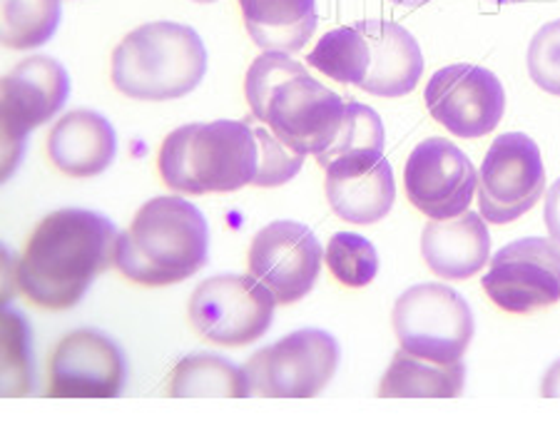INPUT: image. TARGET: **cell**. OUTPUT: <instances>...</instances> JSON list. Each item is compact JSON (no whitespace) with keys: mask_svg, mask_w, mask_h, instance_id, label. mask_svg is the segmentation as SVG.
Here are the masks:
<instances>
[{"mask_svg":"<svg viewBox=\"0 0 560 443\" xmlns=\"http://www.w3.org/2000/svg\"><path fill=\"white\" fill-rule=\"evenodd\" d=\"M117 237V228L105 214L78 207L52 212L25 244L15 265V284L40 310H70L95 277L115 265Z\"/></svg>","mask_w":560,"mask_h":443,"instance_id":"6da1fadb","label":"cell"},{"mask_svg":"<svg viewBox=\"0 0 560 443\" xmlns=\"http://www.w3.org/2000/svg\"><path fill=\"white\" fill-rule=\"evenodd\" d=\"M252 115L302 155H319L337 138L347 103L289 53H261L245 78Z\"/></svg>","mask_w":560,"mask_h":443,"instance_id":"7a4b0ae2","label":"cell"},{"mask_svg":"<svg viewBox=\"0 0 560 443\" xmlns=\"http://www.w3.org/2000/svg\"><path fill=\"white\" fill-rule=\"evenodd\" d=\"M210 257L205 214L183 197L144 202L128 230L117 237L115 267L142 287H170L195 277Z\"/></svg>","mask_w":560,"mask_h":443,"instance_id":"3957f363","label":"cell"},{"mask_svg":"<svg viewBox=\"0 0 560 443\" xmlns=\"http://www.w3.org/2000/svg\"><path fill=\"white\" fill-rule=\"evenodd\" d=\"M158 167L162 183L179 195L237 193L255 185L259 140L249 117L183 125L162 142Z\"/></svg>","mask_w":560,"mask_h":443,"instance_id":"277c9868","label":"cell"},{"mask_svg":"<svg viewBox=\"0 0 560 443\" xmlns=\"http://www.w3.org/2000/svg\"><path fill=\"white\" fill-rule=\"evenodd\" d=\"M207 48L185 23L155 21L125 35L113 53L115 90L132 101H177L202 83Z\"/></svg>","mask_w":560,"mask_h":443,"instance_id":"5b68a950","label":"cell"},{"mask_svg":"<svg viewBox=\"0 0 560 443\" xmlns=\"http://www.w3.org/2000/svg\"><path fill=\"white\" fill-rule=\"evenodd\" d=\"M392 324L401 349L436 364H454L471 347L474 312L454 287L417 284L396 300Z\"/></svg>","mask_w":560,"mask_h":443,"instance_id":"8992f818","label":"cell"},{"mask_svg":"<svg viewBox=\"0 0 560 443\" xmlns=\"http://www.w3.org/2000/svg\"><path fill=\"white\" fill-rule=\"evenodd\" d=\"M339 359L329 331L300 329L249 357V392L261 399H314L337 374Z\"/></svg>","mask_w":560,"mask_h":443,"instance_id":"52a82bcc","label":"cell"},{"mask_svg":"<svg viewBox=\"0 0 560 443\" xmlns=\"http://www.w3.org/2000/svg\"><path fill=\"white\" fill-rule=\"evenodd\" d=\"M277 300L252 275H217L189 296V324L220 347H247L272 327Z\"/></svg>","mask_w":560,"mask_h":443,"instance_id":"ba28073f","label":"cell"},{"mask_svg":"<svg viewBox=\"0 0 560 443\" xmlns=\"http://www.w3.org/2000/svg\"><path fill=\"white\" fill-rule=\"evenodd\" d=\"M70 97V75L56 58L33 56L3 78V179L13 175L25 140L50 123Z\"/></svg>","mask_w":560,"mask_h":443,"instance_id":"9c48e42d","label":"cell"},{"mask_svg":"<svg viewBox=\"0 0 560 443\" xmlns=\"http://www.w3.org/2000/svg\"><path fill=\"white\" fill-rule=\"evenodd\" d=\"M546 193L540 148L523 132H505L486 152L478 175V205L486 222L511 224L530 212Z\"/></svg>","mask_w":560,"mask_h":443,"instance_id":"30bf717a","label":"cell"},{"mask_svg":"<svg viewBox=\"0 0 560 443\" xmlns=\"http://www.w3.org/2000/svg\"><path fill=\"white\" fill-rule=\"evenodd\" d=\"M489 300L509 314H533L560 302V244L526 237L491 257L481 279Z\"/></svg>","mask_w":560,"mask_h":443,"instance_id":"8fae6325","label":"cell"},{"mask_svg":"<svg viewBox=\"0 0 560 443\" xmlns=\"http://www.w3.org/2000/svg\"><path fill=\"white\" fill-rule=\"evenodd\" d=\"M423 101L433 120L464 140L493 132L505 113L501 80L474 62H456L433 72Z\"/></svg>","mask_w":560,"mask_h":443,"instance_id":"7c38bea8","label":"cell"},{"mask_svg":"<svg viewBox=\"0 0 560 443\" xmlns=\"http://www.w3.org/2000/svg\"><path fill=\"white\" fill-rule=\"evenodd\" d=\"M409 202L429 220H451L468 210L478 189V172L451 140L429 138L411 150L404 167Z\"/></svg>","mask_w":560,"mask_h":443,"instance_id":"4fadbf2b","label":"cell"},{"mask_svg":"<svg viewBox=\"0 0 560 443\" xmlns=\"http://www.w3.org/2000/svg\"><path fill=\"white\" fill-rule=\"evenodd\" d=\"M322 242L302 222L267 224L249 247V275L257 277L277 304H294L312 292L322 272Z\"/></svg>","mask_w":560,"mask_h":443,"instance_id":"5bb4252c","label":"cell"},{"mask_svg":"<svg viewBox=\"0 0 560 443\" xmlns=\"http://www.w3.org/2000/svg\"><path fill=\"white\" fill-rule=\"evenodd\" d=\"M128 366L107 334L78 329L58 341L48 364V394L56 399H113L122 392Z\"/></svg>","mask_w":560,"mask_h":443,"instance_id":"9a60e30c","label":"cell"},{"mask_svg":"<svg viewBox=\"0 0 560 443\" xmlns=\"http://www.w3.org/2000/svg\"><path fill=\"white\" fill-rule=\"evenodd\" d=\"M324 172H327V200L341 220L376 224L392 212L396 183L384 152H354L334 160Z\"/></svg>","mask_w":560,"mask_h":443,"instance_id":"2e32d148","label":"cell"},{"mask_svg":"<svg viewBox=\"0 0 560 443\" xmlns=\"http://www.w3.org/2000/svg\"><path fill=\"white\" fill-rule=\"evenodd\" d=\"M369 45V72L361 90L378 97H401L417 90L423 72V53L404 25L382 18L357 23Z\"/></svg>","mask_w":560,"mask_h":443,"instance_id":"e0dca14e","label":"cell"},{"mask_svg":"<svg viewBox=\"0 0 560 443\" xmlns=\"http://www.w3.org/2000/svg\"><path fill=\"white\" fill-rule=\"evenodd\" d=\"M421 257L441 279H471L491 261V234L481 212L431 220L421 234Z\"/></svg>","mask_w":560,"mask_h":443,"instance_id":"ac0fdd59","label":"cell"},{"mask_svg":"<svg viewBox=\"0 0 560 443\" xmlns=\"http://www.w3.org/2000/svg\"><path fill=\"white\" fill-rule=\"evenodd\" d=\"M117 135L105 115L95 110H72L52 125L48 135V158L68 177H97L113 165Z\"/></svg>","mask_w":560,"mask_h":443,"instance_id":"d6986e66","label":"cell"},{"mask_svg":"<svg viewBox=\"0 0 560 443\" xmlns=\"http://www.w3.org/2000/svg\"><path fill=\"white\" fill-rule=\"evenodd\" d=\"M249 38L261 50L300 53L316 31V0H240Z\"/></svg>","mask_w":560,"mask_h":443,"instance_id":"ffe728a7","label":"cell"},{"mask_svg":"<svg viewBox=\"0 0 560 443\" xmlns=\"http://www.w3.org/2000/svg\"><path fill=\"white\" fill-rule=\"evenodd\" d=\"M464 361L436 364L399 349L378 384L382 399H456L464 392Z\"/></svg>","mask_w":560,"mask_h":443,"instance_id":"44dd1931","label":"cell"},{"mask_svg":"<svg viewBox=\"0 0 560 443\" xmlns=\"http://www.w3.org/2000/svg\"><path fill=\"white\" fill-rule=\"evenodd\" d=\"M173 399H247L252 396L245 366L217 354L185 357L170 374Z\"/></svg>","mask_w":560,"mask_h":443,"instance_id":"7402d4cb","label":"cell"},{"mask_svg":"<svg viewBox=\"0 0 560 443\" xmlns=\"http://www.w3.org/2000/svg\"><path fill=\"white\" fill-rule=\"evenodd\" d=\"M306 62L322 75L337 80L341 85H357L366 80L369 72V45L357 25L337 28L322 35L316 48L306 56Z\"/></svg>","mask_w":560,"mask_h":443,"instance_id":"603a6c76","label":"cell"},{"mask_svg":"<svg viewBox=\"0 0 560 443\" xmlns=\"http://www.w3.org/2000/svg\"><path fill=\"white\" fill-rule=\"evenodd\" d=\"M60 0H3V45L33 50L48 43L60 25Z\"/></svg>","mask_w":560,"mask_h":443,"instance_id":"cb8c5ba5","label":"cell"},{"mask_svg":"<svg viewBox=\"0 0 560 443\" xmlns=\"http://www.w3.org/2000/svg\"><path fill=\"white\" fill-rule=\"evenodd\" d=\"M384 144L386 130L378 113L372 110L369 105L347 103V115L337 138L331 140L327 150L316 155V162H319V167L324 170L331 165L334 160L354 155V152H384Z\"/></svg>","mask_w":560,"mask_h":443,"instance_id":"d4e9b609","label":"cell"},{"mask_svg":"<svg viewBox=\"0 0 560 443\" xmlns=\"http://www.w3.org/2000/svg\"><path fill=\"white\" fill-rule=\"evenodd\" d=\"M329 272L345 287H369L378 275L376 247L357 232H337L324 252Z\"/></svg>","mask_w":560,"mask_h":443,"instance_id":"484cf974","label":"cell"},{"mask_svg":"<svg viewBox=\"0 0 560 443\" xmlns=\"http://www.w3.org/2000/svg\"><path fill=\"white\" fill-rule=\"evenodd\" d=\"M33 392L31 334L25 316L13 310L3 312V396H25Z\"/></svg>","mask_w":560,"mask_h":443,"instance_id":"4316f807","label":"cell"},{"mask_svg":"<svg viewBox=\"0 0 560 443\" xmlns=\"http://www.w3.org/2000/svg\"><path fill=\"white\" fill-rule=\"evenodd\" d=\"M249 123L259 140V170L255 177V187H279L300 175L306 155L284 144L265 123H259L255 115L249 117Z\"/></svg>","mask_w":560,"mask_h":443,"instance_id":"83f0119b","label":"cell"},{"mask_svg":"<svg viewBox=\"0 0 560 443\" xmlns=\"http://www.w3.org/2000/svg\"><path fill=\"white\" fill-rule=\"evenodd\" d=\"M526 60L533 83L560 97V21H550L533 35Z\"/></svg>","mask_w":560,"mask_h":443,"instance_id":"f1b7e54d","label":"cell"},{"mask_svg":"<svg viewBox=\"0 0 560 443\" xmlns=\"http://www.w3.org/2000/svg\"><path fill=\"white\" fill-rule=\"evenodd\" d=\"M546 228L550 240L560 244V177L550 185L546 195Z\"/></svg>","mask_w":560,"mask_h":443,"instance_id":"f546056e","label":"cell"},{"mask_svg":"<svg viewBox=\"0 0 560 443\" xmlns=\"http://www.w3.org/2000/svg\"><path fill=\"white\" fill-rule=\"evenodd\" d=\"M540 394H544L546 399H560V359L546 372Z\"/></svg>","mask_w":560,"mask_h":443,"instance_id":"4dcf8cb0","label":"cell"},{"mask_svg":"<svg viewBox=\"0 0 560 443\" xmlns=\"http://www.w3.org/2000/svg\"><path fill=\"white\" fill-rule=\"evenodd\" d=\"M392 3H396V5H404V8H421V5L431 3V0H392Z\"/></svg>","mask_w":560,"mask_h":443,"instance_id":"1f68e13d","label":"cell"},{"mask_svg":"<svg viewBox=\"0 0 560 443\" xmlns=\"http://www.w3.org/2000/svg\"><path fill=\"white\" fill-rule=\"evenodd\" d=\"M489 3H495V5H511V3H523V0H489Z\"/></svg>","mask_w":560,"mask_h":443,"instance_id":"d6a6232c","label":"cell"},{"mask_svg":"<svg viewBox=\"0 0 560 443\" xmlns=\"http://www.w3.org/2000/svg\"><path fill=\"white\" fill-rule=\"evenodd\" d=\"M195 3H214V0H195Z\"/></svg>","mask_w":560,"mask_h":443,"instance_id":"836d02e7","label":"cell"}]
</instances>
